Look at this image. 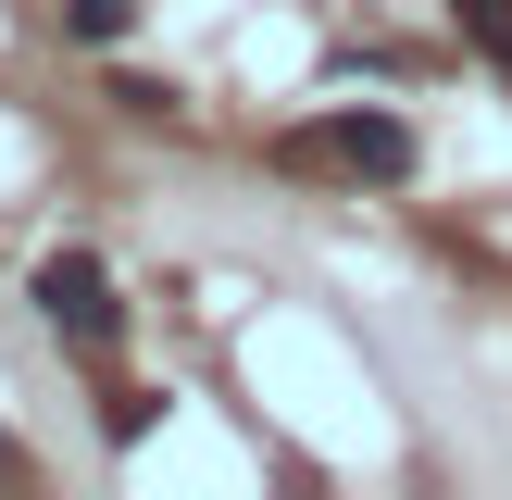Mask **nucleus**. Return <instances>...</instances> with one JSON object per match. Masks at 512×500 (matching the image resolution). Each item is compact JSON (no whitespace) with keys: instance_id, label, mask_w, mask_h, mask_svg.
Segmentation results:
<instances>
[{"instance_id":"7ed1b4c3","label":"nucleus","mask_w":512,"mask_h":500,"mask_svg":"<svg viewBox=\"0 0 512 500\" xmlns=\"http://www.w3.org/2000/svg\"><path fill=\"white\" fill-rule=\"evenodd\" d=\"M450 25H463V50L512 88V0H450Z\"/></svg>"},{"instance_id":"f257e3e1","label":"nucleus","mask_w":512,"mask_h":500,"mask_svg":"<svg viewBox=\"0 0 512 500\" xmlns=\"http://www.w3.org/2000/svg\"><path fill=\"white\" fill-rule=\"evenodd\" d=\"M275 163H288V175H350V188H400V175H413V125H400L388 100H350V113L288 125Z\"/></svg>"},{"instance_id":"f03ea898","label":"nucleus","mask_w":512,"mask_h":500,"mask_svg":"<svg viewBox=\"0 0 512 500\" xmlns=\"http://www.w3.org/2000/svg\"><path fill=\"white\" fill-rule=\"evenodd\" d=\"M25 300H38V325H50L63 350H88V363L125 338V300H113V275H100V250H50Z\"/></svg>"},{"instance_id":"20e7f679","label":"nucleus","mask_w":512,"mask_h":500,"mask_svg":"<svg viewBox=\"0 0 512 500\" xmlns=\"http://www.w3.org/2000/svg\"><path fill=\"white\" fill-rule=\"evenodd\" d=\"M125 25H138V0H63V38L75 50H113Z\"/></svg>"},{"instance_id":"423d86ee","label":"nucleus","mask_w":512,"mask_h":500,"mask_svg":"<svg viewBox=\"0 0 512 500\" xmlns=\"http://www.w3.org/2000/svg\"><path fill=\"white\" fill-rule=\"evenodd\" d=\"M0 488H25V450H13V438H0Z\"/></svg>"},{"instance_id":"39448f33","label":"nucleus","mask_w":512,"mask_h":500,"mask_svg":"<svg viewBox=\"0 0 512 500\" xmlns=\"http://www.w3.org/2000/svg\"><path fill=\"white\" fill-rule=\"evenodd\" d=\"M100 438H113V450L150 438V388H100Z\"/></svg>"}]
</instances>
